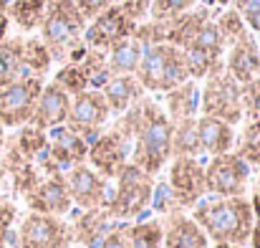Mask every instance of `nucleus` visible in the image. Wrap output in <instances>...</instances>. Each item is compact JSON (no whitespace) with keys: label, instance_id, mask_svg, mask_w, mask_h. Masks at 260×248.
<instances>
[{"label":"nucleus","instance_id":"f257e3e1","mask_svg":"<svg viewBox=\"0 0 260 248\" xmlns=\"http://www.w3.org/2000/svg\"><path fill=\"white\" fill-rule=\"evenodd\" d=\"M114 124L132 142L129 162L147 175L157 177L172 160V122L154 96L144 94L124 114L114 117Z\"/></svg>","mask_w":260,"mask_h":248},{"label":"nucleus","instance_id":"f03ea898","mask_svg":"<svg viewBox=\"0 0 260 248\" xmlns=\"http://www.w3.org/2000/svg\"><path fill=\"white\" fill-rule=\"evenodd\" d=\"M192 221L205 231L210 243H230L248 246L250 231L255 226V215L248 195L243 198H217L205 195L192 210Z\"/></svg>","mask_w":260,"mask_h":248},{"label":"nucleus","instance_id":"7ed1b4c3","mask_svg":"<svg viewBox=\"0 0 260 248\" xmlns=\"http://www.w3.org/2000/svg\"><path fill=\"white\" fill-rule=\"evenodd\" d=\"M154 180L157 177H152L137 165L126 162L109 180V192H106V200H104V210L116 223H132V221H139L144 215H152L149 203H152Z\"/></svg>","mask_w":260,"mask_h":248},{"label":"nucleus","instance_id":"20e7f679","mask_svg":"<svg viewBox=\"0 0 260 248\" xmlns=\"http://www.w3.org/2000/svg\"><path fill=\"white\" fill-rule=\"evenodd\" d=\"M86 18L71 0H48L46 15L41 23V41L48 48L53 64H66L81 46H84V31Z\"/></svg>","mask_w":260,"mask_h":248},{"label":"nucleus","instance_id":"39448f33","mask_svg":"<svg viewBox=\"0 0 260 248\" xmlns=\"http://www.w3.org/2000/svg\"><path fill=\"white\" fill-rule=\"evenodd\" d=\"M134 76L147 94H167L170 89L189 79L184 51L172 43L144 46Z\"/></svg>","mask_w":260,"mask_h":248},{"label":"nucleus","instance_id":"423d86ee","mask_svg":"<svg viewBox=\"0 0 260 248\" xmlns=\"http://www.w3.org/2000/svg\"><path fill=\"white\" fill-rule=\"evenodd\" d=\"M200 114L202 117H215V119L228 122L233 127H238L245 119L240 84L225 71V66L212 71V74H207L202 79V86H200Z\"/></svg>","mask_w":260,"mask_h":248},{"label":"nucleus","instance_id":"0eeeda50","mask_svg":"<svg viewBox=\"0 0 260 248\" xmlns=\"http://www.w3.org/2000/svg\"><path fill=\"white\" fill-rule=\"evenodd\" d=\"M15 248H74L69 218L28 210L15 226Z\"/></svg>","mask_w":260,"mask_h":248},{"label":"nucleus","instance_id":"6e6552de","mask_svg":"<svg viewBox=\"0 0 260 248\" xmlns=\"http://www.w3.org/2000/svg\"><path fill=\"white\" fill-rule=\"evenodd\" d=\"M165 170H167L165 180L172 190L177 208L182 213H189L207 195V180H205L202 157H172Z\"/></svg>","mask_w":260,"mask_h":248},{"label":"nucleus","instance_id":"1a4fd4ad","mask_svg":"<svg viewBox=\"0 0 260 248\" xmlns=\"http://www.w3.org/2000/svg\"><path fill=\"white\" fill-rule=\"evenodd\" d=\"M253 170L245 165L235 152L215 155L205 162V180H207V195L217 198H243L248 195Z\"/></svg>","mask_w":260,"mask_h":248},{"label":"nucleus","instance_id":"9d476101","mask_svg":"<svg viewBox=\"0 0 260 248\" xmlns=\"http://www.w3.org/2000/svg\"><path fill=\"white\" fill-rule=\"evenodd\" d=\"M109 122H111V109H109L101 89H86V91L71 96L66 127L74 129L76 134H81L86 142L96 140L106 129Z\"/></svg>","mask_w":260,"mask_h":248},{"label":"nucleus","instance_id":"9b49d317","mask_svg":"<svg viewBox=\"0 0 260 248\" xmlns=\"http://www.w3.org/2000/svg\"><path fill=\"white\" fill-rule=\"evenodd\" d=\"M46 79L20 76L5 89H0V124L3 129H18L30 122L36 99L41 94Z\"/></svg>","mask_w":260,"mask_h":248},{"label":"nucleus","instance_id":"f8f14e48","mask_svg":"<svg viewBox=\"0 0 260 248\" xmlns=\"http://www.w3.org/2000/svg\"><path fill=\"white\" fill-rule=\"evenodd\" d=\"M129 155H132V142H129V137L114 124V127L104 129L96 140L88 142L86 165L93 167L101 177L111 180L121 167L129 162Z\"/></svg>","mask_w":260,"mask_h":248},{"label":"nucleus","instance_id":"ddd939ff","mask_svg":"<svg viewBox=\"0 0 260 248\" xmlns=\"http://www.w3.org/2000/svg\"><path fill=\"white\" fill-rule=\"evenodd\" d=\"M137 23L121 10L119 3L109 5L106 10H101L96 18H91L84 31V43L88 48H99V51H109L114 43L134 36Z\"/></svg>","mask_w":260,"mask_h":248},{"label":"nucleus","instance_id":"4468645a","mask_svg":"<svg viewBox=\"0 0 260 248\" xmlns=\"http://www.w3.org/2000/svg\"><path fill=\"white\" fill-rule=\"evenodd\" d=\"M23 200H25V208H28L30 213H43V215L66 218V215L74 210V203H71V195H69L63 172L41 177V182H38L30 192H25Z\"/></svg>","mask_w":260,"mask_h":248},{"label":"nucleus","instance_id":"2eb2a0df","mask_svg":"<svg viewBox=\"0 0 260 248\" xmlns=\"http://www.w3.org/2000/svg\"><path fill=\"white\" fill-rule=\"evenodd\" d=\"M66 187L71 195V203L76 210H91V208H104L106 192H109V180L101 177L93 167L74 165L71 170L63 172Z\"/></svg>","mask_w":260,"mask_h":248},{"label":"nucleus","instance_id":"dca6fc26","mask_svg":"<svg viewBox=\"0 0 260 248\" xmlns=\"http://www.w3.org/2000/svg\"><path fill=\"white\" fill-rule=\"evenodd\" d=\"M69 106H71V94H66L56 81H46L38 99H36V106H33V114H30V122L33 127L48 132L53 127H61L66 124V117H69Z\"/></svg>","mask_w":260,"mask_h":248},{"label":"nucleus","instance_id":"f3484780","mask_svg":"<svg viewBox=\"0 0 260 248\" xmlns=\"http://www.w3.org/2000/svg\"><path fill=\"white\" fill-rule=\"evenodd\" d=\"M222 66L238 84H248L260 76V48L255 43V33L248 31L235 43H230L225 48Z\"/></svg>","mask_w":260,"mask_h":248},{"label":"nucleus","instance_id":"a211bd4d","mask_svg":"<svg viewBox=\"0 0 260 248\" xmlns=\"http://www.w3.org/2000/svg\"><path fill=\"white\" fill-rule=\"evenodd\" d=\"M48 155L53 160V165L58 172H66L74 165H84L88 152V142L76 134L74 129H69L66 124L48 129Z\"/></svg>","mask_w":260,"mask_h":248},{"label":"nucleus","instance_id":"6ab92c4d","mask_svg":"<svg viewBox=\"0 0 260 248\" xmlns=\"http://www.w3.org/2000/svg\"><path fill=\"white\" fill-rule=\"evenodd\" d=\"M66 218H69L71 231H74V246H84V248H93L116 226V221H114L104 208L71 210Z\"/></svg>","mask_w":260,"mask_h":248},{"label":"nucleus","instance_id":"aec40b11","mask_svg":"<svg viewBox=\"0 0 260 248\" xmlns=\"http://www.w3.org/2000/svg\"><path fill=\"white\" fill-rule=\"evenodd\" d=\"M210 238L192 221L189 213H172L162 218V248H210Z\"/></svg>","mask_w":260,"mask_h":248},{"label":"nucleus","instance_id":"412c9836","mask_svg":"<svg viewBox=\"0 0 260 248\" xmlns=\"http://www.w3.org/2000/svg\"><path fill=\"white\" fill-rule=\"evenodd\" d=\"M210 18H212V13L205 5H194V8H189V10L174 15V18H167V38H165V43H172V46L182 48V51L189 48L192 41L197 38L200 28Z\"/></svg>","mask_w":260,"mask_h":248},{"label":"nucleus","instance_id":"4be33fe9","mask_svg":"<svg viewBox=\"0 0 260 248\" xmlns=\"http://www.w3.org/2000/svg\"><path fill=\"white\" fill-rule=\"evenodd\" d=\"M101 94L111 109V117L124 114L132 104H137L147 91L142 89V84L137 81L134 74H111L106 84L101 86Z\"/></svg>","mask_w":260,"mask_h":248},{"label":"nucleus","instance_id":"5701e85b","mask_svg":"<svg viewBox=\"0 0 260 248\" xmlns=\"http://www.w3.org/2000/svg\"><path fill=\"white\" fill-rule=\"evenodd\" d=\"M197 137H200V147L202 155L215 157V155H225L233 152L235 145V127L228 122H220L215 117H197Z\"/></svg>","mask_w":260,"mask_h":248},{"label":"nucleus","instance_id":"b1692460","mask_svg":"<svg viewBox=\"0 0 260 248\" xmlns=\"http://www.w3.org/2000/svg\"><path fill=\"white\" fill-rule=\"evenodd\" d=\"M165 114L170 117V122H184V119H194L200 117V84L194 79H187L184 84L174 86L165 94V104H162Z\"/></svg>","mask_w":260,"mask_h":248},{"label":"nucleus","instance_id":"393cba45","mask_svg":"<svg viewBox=\"0 0 260 248\" xmlns=\"http://www.w3.org/2000/svg\"><path fill=\"white\" fill-rule=\"evenodd\" d=\"M142 43L129 36L119 43H114L109 51H106V64H109V71L111 74H134L137 66H139V59H142Z\"/></svg>","mask_w":260,"mask_h":248},{"label":"nucleus","instance_id":"a878e982","mask_svg":"<svg viewBox=\"0 0 260 248\" xmlns=\"http://www.w3.org/2000/svg\"><path fill=\"white\" fill-rule=\"evenodd\" d=\"M233 152L250 167L253 172L260 170V119H248L240 132H235Z\"/></svg>","mask_w":260,"mask_h":248},{"label":"nucleus","instance_id":"bb28decb","mask_svg":"<svg viewBox=\"0 0 260 248\" xmlns=\"http://www.w3.org/2000/svg\"><path fill=\"white\" fill-rule=\"evenodd\" d=\"M53 69V59L38 36L23 38V76L46 79Z\"/></svg>","mask_w":260,"mask_h":248},{"label":"nucleus","instance_id":"cd10ccee","mask_svg":"<svg viewBox=\"0 0 260 248\" xmlns=\"http://www.w3.org/2000/svg\"><path fill=\"white\" fill-rule=\"evenodd\" d=\"M23 76V38L5 36L0 41V89Z\"/></svg>","mask_w":260,"mask_h":248},{"label":"nucleus","instance_id":"c85d7f7f","mask_svg":"<svg viewBox=\"0 0 260 248\" xmlns=\"http://www.w3.org/2000/svg\"><path fill=\"white\" fill-rule=\"evenodd\" d=\"M46 3L48 0H10L5 15L20 31L30 33V31H38L41 28L43 15H46Z\"/></svg>","mask_w":260,"mask_h":248},{"label":"nucleus","instance_id":"c756f323","mask_svg":"<svg viewBox=\"0 0 260 248\" xmlns=\"http://www.w3.org/2000/svg\"><path fill=\"white\" fill-rule=\"evenodd\" d=\"M172 157H202L197 137V117L172 124Z\"/></svg>","mask_w":260,"mask_h":248},{"label":"nucleus","instance_id":"7c9ffc66","mask_svg":"<svg viewBox=\"0 0 260 248\" xmlns=\"http://www.w3.org/2000/svg\"><path fill=\"white\" fill-rule=\"evenodd\" d=\"M25 160H36L46 147H48V132H43V129H38V127H33V124H23V127H18V132L8 140Z\"/></svg>","mask_w":260,"mask_h":248},{"label":"nucleus","instance_id":"2f4dec72","mask_svg":"<svg viewBox=\"0 0 260 248\" xmlns=\"http://www.w3.org/2000/svg\"><path fill=\"white\" fill-rule=\"evenodd\" d=\"M51 81H56L66 94H71V96H76V94L91 89L86 71H84V66H81L79 61H66V64H61Z\"/></svg>","mask_w":260,"mask_h":248},{"label":"nucleus","instance_id":"473e14b6","mask_svg":"<svg viewBox=\"0 0 260 248\" xmlns=\"http://www.w3.org/2000/svg\"><path fill=\"white\" fill-rule=\"evenodd\" d=\"M212 20H215V25H217V31H220V36H222L225 46L235 43L240 36H245V33H248V25L243 23V18L238 15V10H235V8H228V10H222L220 15H212Z\"/></svg>","mask_w":260,"mask_h":248},{"label":"nucleus","instance_id":"72a5a7b5","mask_svg":"<svg viewBox=\"0 0 260 248\" xmlns=\"http://www.w3.org/2000/svg\"><path fill=\"white\" fill-rule=\"evenodd\" d=\"M149 213L154 218H167L172 213H182L174 203V195L167 185V180H154V190H152V203H149Z\"/></svg>","mask_w":260,"mask_h":248},{"label":"nucleus","instance_id":"f704fd0d","mask_svg":"<svg viewBox=\"0 0 260 248\" xmlns=\"http://www.w3.org/2000/svg\"><path fill=\"white\" fill-rule=\"evenodd\" d=\"M15 226H18V208L10 200L0 203V248H15Z\"/></svg>","mask_w":260,"mask_h":248},{"label":"nucleus","instance_id":"c9c22d12","mask_svg":"<svg viewBox=\"0 0 260 248\" xmlns=\"http://www.w3.org/2000/svg\"><path fill=\"white\" fill-rule=\"evenodd\" d=\"M197 0H152L149 3V18L152 20H167L189 8H194Z\"/></svg>","mask_w":260,"mask_h":248},{"label":"nucleus","instance_id":"e433bc0d","mask_svg":"<svg viewBox=\"0 0 260 248\" xmlns=\"http://www.w3.org/2000/svg\"><path fill=\"white\" fill-rule=\"evenodd\" d=\"M240 94H243V112L248 119H260V76L253 81L240 84Z\"/></svg>","mask_w":260,"mask_h":248},{"label":"nucleus","instance_id":"4c0bfd02","mask_svg":"<svg viewBox=\"0 0 260 248\" xmlns=\"http://www.w3.org/2000/svg\"><path fill=\"white\" fill-rule=\"evenodd\" d=\"M233 8L238 10V15L243 18V23L248 25L250 33L260 31V0H233Z\"/></svg>","mask_w":260,"mask_h":248},{"label":"nucleus","instance_id":"58836bf2","mask_svg":"<svg viewBox=\"0 0 260 248\" xmlns=\"http://www.w3.org/2000/svg\"><path fill=\"white\" fill-rule=\"evenodd\" d=\"M149 3L152 0H121L119 5L134 23H142V20L149 18Z\"/></svg>","mask_w":260,"mask_h":248},{"label":"nucleus","instance_id":"ea45409f","mask_svg":"<svg viewBox=\"0 0 260 248\" xmlns=\"http://www.w3.org/2000/svg\"><path fill=\"white\" fill-rule=\"evenodd\" d=\"M79 10H81V15L86 18V20H91V18H96L101 10H106L109 5H114L116 0H71Z\"/></svg>","mask_w":260,"mask_h":248},{"label":"nucleus","instance_id":"a19ab883","mask_svg":"<svg viewBox=\"0 0 260 248\" xmlns=\"http://www.w3.org/2000/svg\"><path fill=\"white\" fill-rule=\"evenodd\" d=\"M93 248H126V243H124V233H121V223H116V226H114Z\"/></svg>","mask_w":260,"mask_h":248},{"label":"nucleus","instance_id":"79ce46f5","mask_svg":"<svg viewBox=\"0 0 260 248\" xmlns=\"http://www.w3.org/2000/svg\"><path fill=\"white\" fill-rule=\"evenodd\" d=\"M248 248H260V221L253 226L250 231V238H248Z\"/></svg>","mask_w":260,"mask_h":248},{"label":"nucleus","instance_id":"37998d69","mask_svg":"<svg viewBox=\"0 0 260 248\" xmlns=\"http://www.w3.org/2000/svg\"><path fill=\"white\" fill-rule=\"evenodd\" d=\"M8 28H10V20H8V15H0V41L8 36Z\"/></svg>","mask_w":260,"mask_h":248},{"label":"nucleus","instance_id":"c03bdc74","mask_svg":"<svg viewBox=\"0 0 260 248\" xmlns=\"http://www.w3.org/2000/svg\"><path fill=\"white\" fill-rule=\"evenodd\" d=\"M8 5H10V0H0V15L8 13Z\"/></svg>","mask_w":260,"mask_h":248},{"label":"nucleus","instance_id":"a18cd8bd","mask_svg":"<svg viewBox=\"0 0 260 248\" xmlns=\"http://www.w3.org/2000/svg\"><path fill=\"white\" fill-rule=\"evenodd\" d=\"M210 248H248V246H230V243H212Z\"/></svg>","mask_w":260,"mask_h":248},{"label":"nucleus","instance_id":"49530a36","mask_svg":"<svg viewBox=\"0 0 260 248\" xmlns=\"http://www.w3.org/2000/svg\"><path fill=\"white\" fill-rule=\"evenodd\" d=\"M5 140H8V137H5V129H3V124H0V150H3V145H5Z\"/></svg>","mask_w":260,"mask_h":248},{"label":"nucleus","instance_id":"de8ad7c7","mask_svg":"<svg viewBox=\"0 0 260 248\" xmlns=\"http://www.w3.org/2000/svg\"><path fill=\"white\" fill-rule=\"evenodd\" d=\"M3 180H5V172H3V167H0V185H3Z\"/></svg>","mask_w":260,"mask_h":248},{"label":"nucleus","instance_id":"09e8293b","mask_svg":"<svg viewBox=\"0 0 260 248\" xmlns=\"http://www.w3.org/2000/svg\"><path fill=\"white\" fill-rule=\"evenodd\" d=\"M255 43H258V48H260V31L255 33Z\"/></svg>","mask_w":260,"mask_h":248},{"label":"nucleus","instance_id":"8fccbe9b","mask_svg":"<svg viewBox=\"0 0 260 248\" xmlns=\"http://www.w3.org/2000/svg\"><path fill=\"white\" fill-rule=\"evenodd\" d=\"M217 3H228V0H217Z\"/></svg>","mask_w":260,"mask_h":248}]
</instances>
